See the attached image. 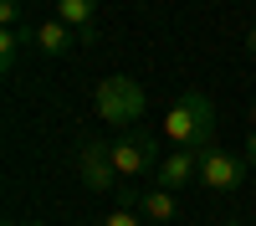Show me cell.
<instances>
[{
  "label": "cell",
  "mask_w": 256,
  "mask_h": 226,
  "mask_svg": "<svg viewBox=\"0 0 256 226\" xmlns=\"http://www.w3.org/2000/svg\"><path fill=\"white\" fill-rule=\"evenodd\" d=\"M159 139L169 144V149H190V154H200L205 144H216V103H210L205 93H180L174 108L164 113Z\"/></svg>",
  "instance_id": "cell-1"
},
{
  "label": "cell",
  "mask_w": 256,
  "mask_h": 226,
  "mask_svg": "<svg viewBox=\"0 0 256 226\" xmlns=\"http://www.w3.org/2000/svg\"><path fill=\"white\" fill-rule=\"evenodd\" d=\"M144 88H138V82L134 77H102L98 82V103H92V108H98V118L102 123H113V129H123V123H134V118H144Z\"/></svg>",
  "instance_id": "cell-2"
},
{
  "label": "cell",
  "mask_w": 256,
  "mask_h": 226,
  "mask_svg": "<svg viewBox=\"0 0 256 226\" xmlns=\"http://www.w3.org/2000/svg\"><path fill=\"white\" fill-rule=\"evenodd\" d=\"M246 154L236 149H226V144H205L200 149V185L205 190H216V195H230V190H241L246 185Z\"/></svg>",
  "instance_id": "cell-3"
},
{
  "label": "cell",
  "mask_w": 256,
  "mask_h": 226,
  "mask_svg": "<svg viewBox=\"0 0 256 226\" xmlns=\"http://www.w3.org/2000/svg\"><path fill=\"white\" fill-rule=\"evenodd\" d=\"M113 170L123 180H144L159 170V139L144 129H128L123 139H113Z\"/></svg>",
  "instance_id": "cell-4"
},
{
  "label": "cell",
  "mask_w": 256,
  "mask_h": 226,
  "mask_svg": "<svg viewBox=\"0 0 256 226\" xmlns=\"http://www.w3.org/2000/svg\"><path fill=\"white\" fill-rule=\"evenodd\" d=\"M118 170H113V144H102V139H82L77 144V180L88 185L92 195H108L113 190V180Z\"/></svg>",
  "instance_id": "cell-5"
},
{
  "label": "cell",
  "mask_w": 256,
  "mask_h": 226,
  "mask_svg": "<svg viewBox=\"0 0 256 226\" xmlns=\"http://www.w3.org/2000/svg\"><path fill=\"white\" fill-rule=\"evenodd\" d=\"M195 180H200V154H190V149H169L159 159V170H154L159 190H184V185H195Z\"/></svg>",
  "instance_id": "cell-6"
},
{
  "label": "cell",
  "mask_w": 256,
  "mask_h": 226,
  "mask_svg": "<svg viewBox=\"0 0 256 226\" xmlns=\"http://www.w3.org/2000/svg\"><path fill=\"white\" fill-rule=\"evenodd\" d=\"M36 52H46V57H72V26H67L62 16L41 21V26H36Z\"/></svg>",
  "instance_id": "cell-7"
},
{
  "label": "cell",
  "mask_w": 256,
  "mask_h": 226,
  "mask_svg": "<svg viewBox=\"0 0 256 226\" xmlns=\"http://www.w3.org/2000/svg\"><path fill=\"white\" fill-rule=\"evenodd\" d=\"M138 216H144V221H154V226L174 221V216H180L174 190H159V185H154V190H144V195H138Z\"/></svg>",
  "instance_id": "cell-8"
},
{
  "label": "cell",
  "mask_w": 256,
  "mask_h": 226,
  "mask_svg": "<svg viewBox=\"0 0 256 226\" xmlns=\"http://www.w3.org/2000/svg\"><path fill=\"white\" fill-rule=\"evenodd\" d=\"M26 47H36V31H26V26H10L6 36H0V67H16V62H20V52H26Z\"/></svg>",
  "instance_id": "cell-9"
},
{
  "label": "cell",
  "mask_w": 256,
  "mask_h": 226,
  "mask_svg": "<svg viewBox=\"0 0 256 226\" xmlns=\"http://www.w3.org/2000/svg\"><path fill=\"white\" fill-rule=\"evenodd\" d=\"M56 16L67 21V26H77V31H88L92 16H98V0H56Z\"/></svg>",
  "instance_id": "cell-10"
},
{
  "label": "cell",
  "mask_w": 256,
  "mask_h": 226,
  "mask_svg": "<svg viewBox=\"0 0 256 226\" xmlns=\"http://www.w3.org/2000/svg\"><path fill=\"white\" fill-rule=\"evenodd\" d=\"M98 226H144V216L138 211H113V216H102Z\"/></svg>",
  "instance_id": "cell-11"
},
{
  "label": "cell",
  "mask_w": 256,
  "mask_h": 226,
  "mask_svg": "<svg viewBox=\"0 0 256 226\" xmlns=\"http://www.w3.org/2000/svg\"><path fill=\"white\" fill-rule=\"evenodd\" d=\"M0 26H20V0H0Z\"/></svg>",
  "instance_id": "cell-12"
},
{
  "label": "cell",
  "mask_w": 256,
  "mask_h": 226,
  "mask_svg": "<svg viewBox=\"0 0 256 226\" xmlns=\"http://www.w3.org/2000/svg\"><path fill=\"white\" fill-rule=\"evenodd\" d=\"M246 164L256 170V129H251V139H246Z\"/></svg>",
  "instance_id": "cell-13"
},
{
  "label": "cell",
  "mask_w": 256,
  "mask_h": 226,
  "mask_svg": "<svg viewBox=\"0 0 256 226\" xmlns=\"http://www.w3.org/2000/svg\"><path fill=\"white\" fill-rule=\"evenodd\" d=\"M246 52H251V57H256V26H251V31H246Z\"/></svg>",
  "instance_id": "cell-14"
},
{
  "label": "cell",
  "mask_w": 256,
  "mask_h": 226,
  "mask_svg": "<svg viewBox=\"0 0 256 226\" xmlns=\"http://www.w3.org/2000/svg\"><path fill=\"white\" fill-rule=\"evenodd\" d=\"M251 129H256V98H251Z\"/></svg>",
  "instance_id": "cell-15"
},
{
  "label": "cell",
  "mask_w": 256,
  "mask_h": 226,
  "mask_svg": "<svg viewBox=\"0 0 256 226\" xmlns=\"http://www.w3.org/2000/svg\"><path fill=\"white\" fill-rule=\"evenodd\" d=\"M26 226H46V221H26Z\"/></svg>",
  "instance_id": "cell-16"
},
{
  "label": "cell",
  "mask_w": 256,
  "mask_h": 226,
  "mask_svg": "<svg viewBox=\"0 0 256 226\" xmlns=\"http://www.w3.org/2000/svg\"><path fill=\"white\" fill-rule=\"evenodd\" d=\"M226 226H246V221H226Z\"/></svg>",
  "instance_id": "cell-17"
},
{
  "label": "cell",
  "mask_w": 256,
  "mask_h": 226,
  "mask_svg": "<svg viewBox=\"0 0 256 226\" xmlns=\"http://www.w3.org/2000/svg\"><path fill=\"white\" fill-rule=\"evenodd\" d=\"M10 226H20V221H10Z\"/></svg>",
  "instance_id": "cell-18"
}]
</instances>
